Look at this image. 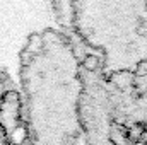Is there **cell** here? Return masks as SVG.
<instances>
[{"instance_id": "2", "label": "cell", "mask_w": 147, "mask_h": 145, "mask_svg": "<svg viewBox=\"0 0 147 145\" xmlns=\"http://www.w3.org/2000/svg\"><path fill=\"white\" fill-rule=\"evenodd\" d=\"M110 142L113 145H134V142L128 137V130L120 125V123H113L110 126Z\"/></svg>"}, {"instance_id": "3", "label": "cell", "mask_w": 147, "mask_h": 145, "mask_svg": "<svg viewBox=\"0 0 147 145\" xmlns=\"http://www.w3.org/2000/svg\"><path fill=\"white\" fill-rule=\"evenodd\" d=\"M9 135V140H10V145H22L24 140H26V128L22 125H17L16 128H12Z\"/></svg>"}, {"instance_id": "5", "label": "cell", "mask_w": 147, "mask_h": 145, "mask_svg": "<svg viewBox=\"0 0 147 145\" xmlns=\"http://www.w3.org/2000/svg\"><path fill=\"white\" fill-rule=\"evenodd\" d=\"M0 145H10V140H9V135L3 128H0Z\"/></svg>"}, {"instance_id": "6", "label": "cell", "mask_w": 147, "mask_h": 145, "mask_svg": "<svg viewBox=\"0 0 147 145\" xmlns=\"http://www.w3.org/2000/svg\"><path fill=\"white\" fill-rule=\"evenodd\" d=\"M134 145H147V142H135Z\"/></svg>"}, {"instance_id": "1", "label": "cell", "mask_w": 147, "mask_h": 145, "mask_svg": "<svg viewBox=\"0 0 147 145\" xmlns=\"http://www.w3.org/2000/svg\"><path fill=\"white\" fill-rule=\"evenodd\" d=\"M69 28L103 79L147 75V0H70Z\"/></svg>"}, {"instance_id": "4", "label": "cell", "mask_w": 147, "mask_h": 145, "mask_svg": "<svg viewBox=\"0 0 147 145\" xmlns=\"http://www.w3.org/2000/svg\"><path fill=\"white\" fill-rule=\"evenodd\" d=\"M72 145H87V138L82 133H75L72 138Z\"/></svg>"}]
</instances>
